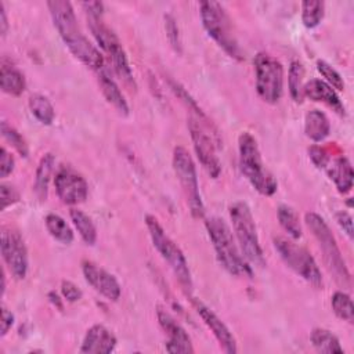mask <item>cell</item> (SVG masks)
<instances>
[{
  "label": "cell",
  "instance_id": "cell-1",
  "mask_svg": "<svg viewBox=\"0 0 354 354\" xmlns=\"http://www.w3.org/2000/svg\"><path fill=\"white\" fill-rule=\"evenodd\" d=\"M47 7L55 29L73 57L93 71L104 69V54L80 30L72 4L65 0H51L47 1Z\"/></svg>",
  "mask_w": 354,
  "mask_h": 354
},
{
  "label": "cell",
  "instance_id": "cell-2",
  "mask_svg": "<svg viewBox=\"0 0 354 354\" xmlns=\"http://www.w3.org/2000/svg\"><path fill=\"white\" fill-rule=\"evenodd\" d=\"M88 28L101 47L102 53L108 57L112 69L115 73L127 84L131 87H136V80L126 55V51L119 40V37L115 35V32L105 25L102 21V3L100 1H88L83 3Z\"/></svg>",
  "mask_w": 354,
  "mask_h": 354
},
{
  "label": "cell",
  "instance_id": "cell-3",
  "mask_svg": "<svg viewBox=\"0 0 354 354\" xmlns=\"http://www.w3.org/2000/svg\"><path fill=\"white\" fill-rule=\"evenodd\" d=\"M239 169L250 185L261 195L271 196L277 191V180L266 167L256 138L249 131H242L238 137Z\"/></svg>",
  "mask_w": 354,
  "mask_h": 354
},
{
  "label": "cell",
  "instance_id": "cell-4",
  "mask_svg": "<svg viewBox=\"0 0 354 354\" xmlns=\"http://www.w3.org/2000/svg\"><path fill=\"white\" fill-rule=\"evenodd\" d=\"M205 225L221 267L231 275L250 277V266L242 256L239 246L236 245V241L225 221L218 217H210L206 220Z\"/></svg>",
  "mask_w": 354,
  "mask_h": 354
},
{
  "label": "cell",
  "instance_id": "cell-5",
  "mask_svg": "<svg viewBox=\"0 0 354 354\" xmlns=\"http://www.w3.org/2000/svg\"><path fill=\"white\" fill-rule=\"evenodd\" d=\"M230 218L232 221V228L239 250L245 260L252 266L264 267L266 260L249 205L243 201L234 202L230 206Z\"/></svg>",
  "mask_w": 354,
  "mask_h": 354
},
{
  "label": "cell",
  "instance_id": "cell-6",
  "mask_svg": "<svg viewBox=\"0 0 354 354\" xmlns=\"http://www.w3.org/2000/svg\"><path fill=\"white\" fill-rule=\"evenodd\" d=\"M202 25L207 35L234 59H243L242 48L232 29V22L217 1H202L199 4Z\"/></svg>",
  "mask_w": 354,
  "mask_h": 354
},
{
  "label": "cell",
  "instance_id": "cell-7",
  "mask_svg": "<svg viewBox=\"0 0 354 354\" xmlns=\"http://www.w3.org/2000/svg\"><path fill=\"white\" fill-rule=\"evenodd\" d=\"M145 225L148 228L153 248L158 250L162 259L169 264V267L174 272L183 289L187 293H189L192 289V278H191V271L184 253L181 252L178 245L165 232L163 227L160 225V223L155 216L147 214Z\"/></svg>",
  "mask_w": 354,
  "mask_h": 354
},
{
  "label": "cell",
  "instance_id": "cell-8",
  "mask_svg": "<svg viewBox=\"0 0 354 354\" xmlns=\"http://www.w3.org/2000/svg\"><path fill=\"white\" fill-rule=\"evenodd\" d=\"M304 221H306L307 227L310 228V231L313 232L314 238L317 239L318 246L322 250V256L328 266V270L330 271V274L333 275L336 282L339 285L348 286L350 285V272H348L346 261L342 256V252L337 246V242H336L329 225L325 223V220L319 214H317L314 212L306 213Z\"/></svg>",
  "mask_w": 354,
  "mask_h": 354
},
{
  "label": "cell",
  "instance_id": "cell-9",
  "mask_svg": "<svg viewBox=\"0 0 354 354\" xmlns=\"http://www.w3.org/2000/svg\"><path fill=\"white\" fill-rule=\"evenodd\" d=\"M173 169L180 181L185 202L189 207L191 214L195 218H201L205 214V206L202 202V196L199 192L196 167L189 155L188 149L183 145L174 147L173 151Z\"/></svg>",
  "mask_w": 354,
  "mask_h": 354
},
{
  "label": "cell",
  "instance_id": "cell-10",
  "mask_svg": "<svg viewBox=\"0 0 354 354\" xmlns=\"http://www.w3.org/2000/svg\"><path fill=\"white\" fill-rule=\"evenodd\" d=\"M256 91L267 104H277L283 91V66L267 53H259L254 57Z\"/></svg>",
  "mask_w": 354,
  "mask_h": 354
},
{
  "label": "cell",
  "instance_id": "cell-11",
  "mask_svg": "<svg viewBox=\"0 0 354 354\" xmlns=\"http://www.w3.org/2000/svg\"><path fill=\"white\" fill-rule=\"evenodd\" d=\"M274 248L282 261L300 278H303L306 282L315 288L322 286L321 271L307 249L282 236L274 239Z\"/></svg>",
  "mask_w": 354,
  "mask_h": 354
},
{
  "label": "cell",
  "instance_id": "cell-12",
  "mask_svg": "<svg viewBox=\"0 0 354 354\" xmlns=\"http://www.w3.org/2000/svg\"><path fill=\"white\" fill-rule=\"evenodd\" d=\"M203 120H206V116L189 115L188 130L199 162L212 178H217L221 173V163L217 156V148L213 137L209 134V123H203Z\"/></svg>",
  "mask_w": 354,
  "mask_h": 354
},
{
  "label": "cell",
  "instance_id": "cell-13",
  "mask_svg": "<svg viewBox=\"0 0 354 354\" xmlns=\"http://www.w3.org/2000/svg\"><path fill=\"white\" fill-rule=\"evenodd\" d=\"M1 257L15 279H24L28 274V250L21 234L11 227L1 228Z\"/></svg>",
  "mask_w": 354,
  "mask_h": 354
},
{
  "label": "cell",
  "instance_id": "cell-14",
  "mask_svg": "<svg viewBox=\"0 0 354 354\" xmlns=\"http://www.w3.org/2000/svg\"><path fill=\"white\" fill-rule=\"evenodd\" d=\"M54 187L58 198L66 205H79L86 201L88 194L84 177L69 166H62L57 170Z\"/></svg>",
  "mask_w": 354,
  "mask_h": 354
},
{
  "label": "cell",
  "instance_id": "cell-15",
  "mask_svg": "<svg viewBox=\"0 0 354 354\" xmlns=\"http://www.w3.org/2000/svg\"><path fill=\"white\" fill-rule=\"evenodd\" d=\"M156 318L160 328L167 335V342L165 344L169 353H194L192 342L187 330L181 324L162 306L156 307Z\"/></svg>",
  "mask_w": 354,
  "mask_h": 354
},
{
  "label": "cell",
  "instance_id": "cell-16",
  "mask_svg": "<svg viewBox=\"0 0 354 354\" xmlns=\"http://www.w3.org/2000/svg\"><path fill=\"white\" fill-rule=\"evenodd\" d=\"M82 271L86 282L105 299L116 301L120 297L122 288L115 275L88 260L82 263Z\"/></svg>",
  "mask_w": 354,
  "mask_h": 354
},
{
  "label": "cell",
  "instance_id": "cell-17",
  "mask_svg": "<svg viewBox=\"0 0 354 354\" xmlns=\"http://www.w3.org/2000/svg\"><path fill=\"white\" fill-rule=\"evenodd\" d=\"M192 306H194L195 311L198 313V315L201 317V319L205 322V325L214 335V337L217 339L221 348L228 354H235L238 351L236 340H235L232 332L228 329V326L201 300L192 299Z\"/></svg>",
  "mask_w": 354,
  "mask_h": 354
},
{
  "label": "cell",
  "instance_id": "cell-18",
  "mask_svg": "<svg viewBox=\"0 0 354 354\" xmlns=\"http://www.w3.org/2000/svg\"><path fill=\"white\" fill-rule=\"evenodd\" d=\"M116 343V336L104 325L97 324L87 329L79 351L83 354H109L115 350Z\"/></svg>",
  "mask_w": 354,
  "mask_h": 354
},
{
  "label": "cell",
  "instance_id": "cell-19",
  "mask_svg": "<svg viewBox=\"0 0 354 354\" xmlns=\"http://www.w3.org/2000/svg\"><path fill=\"white\" fill-rule=\"evenodd\" d=\"M303 97L310 98L315 102H324L330 106L336 113L344 115V105L336 94L335 88H332L326 82L321 79H311L303 86Z\"/></svg>",
  "mask_w": 354,
  "mask_h": 354
},
{
  "label": "cell",
  "instance_id": "cell-20",
  "mask_svg": "<svg viewBox=\"0 0 354 354\" xmlns=\"http://www.w3.org/2000/svg\"><path fill=\"white\" fill-rule=\"evenodd\" d=\"M325 169L328 171L329 178L335 183L340 194H347L353 188L354 171L347 158L337 156L335 159H330Z\"/></svg>",
  "mask_w": 354,
  "mask_h": 354
},
{
  "label": "cell",
  "instance_id": "cell-21",
  "mask_svg": "<svg viewBox=\"0 0 354 354\" xmlns=\"http://www.w3.org/2000/svg\"><path fill=\"white\" fill-rule=\"evenodd\" d=\"M98 83L101 87V91L105 97V100L123 116L129 115V104L123 95V93L120 91L119 86L116 84V82L109 76V73L106 72V69H101L98 71Z\"/></svg>",
  "mask_w": 354,
  "mask_h": 354
},
{
  "label": "cell",
  "instance_id": "cell-22",
  "mask_svg": "<svg viewBox=\"0 0 354 354\" xmlns=\"http://www.w3.org/2000/svg\"><path fill=\"white\" fill-rule=\"evenodd\" d=\"M330 131V124L326 115L319 109H311L304 118V133L314 142L324 141Z\"/></svg>",
  "mask_w": 354,
  "mask_h": 354
},
{
  "label": "cell",
  "instance_id": "cell-23",
  "mask_svg": "<svg viewBox=\"0 0 354 354\" xmlns=\"http://www.w3.org/2000/svg\"><path fill=\"white\" fill-rule=\"evenodd\" d=\"M54 165H55V158L53 153L47 152L41 156L37 169H36V176H35V194L37 196V199L40 201H46L47 199V194H48V184H50V178L54 170Z\"/></svg>",
  "mask_w": 354,
  "mask_h": 354
},
{
  "label": "cell",
  "instance_id": "cell-24",
  "mask_svg": "<svg viewBox=\"0 0 354 354\" xmlns=\"http://www.w3.org/2000/svg\"><path fill=\"white\" fill-rule=\"evenodd\" d=\"M0 87L6 94L17 97L24 93L26 87V80L21 71L3 62L0 68Z\"/></svg>",
  "mask_w": 354,
  "mask_h": 354
},
{
  "label": "cell",
  "instance_id": "cell-25",
  "mask_svg": "<svg viewBox=\"0 0 354 354\" xmlns=\"http://www.w3.org/2000/svg\"><path fill=\"white\" fill-rule=\"evenodd\" d=\"M310 340L314 348L324 354H335L343 353V347L340 346L339 339L325 328H315L311 330Z\"/></svg>",
  "mask_w": 354,
  "mask_h": 354
},
{
  "label": "cell",
  "instance_id": "cell-26",
  "mask_svg": "<svg viewBox=\"0 0 354 354\" xmlns=\"http://www.w3.org/2000/svg\"><path fill=\"white\" fill-rule=\"evenodd\" d=\"M46 228L48 234L58 242L64 245H69L73 241V231L68 225V223L55 213H48L44 218Z\"/></svg>",
  "mask_w": 354,
  "mask_h": 354
},
{
  "label": "cell",
  "instance_id": "cell-27",
  "mask_svg": "<svg viewBox=\"0 0 354 354\" xmlns=\"http://www.w3.org/2000/svg\"><path fill=\"white\" fill-rule=\"evenodd\" d=\"M32 115L43 124H51L55 118V111L50 100L43 94H32L28 101Z\"/></svg>",
  "mask_w": 354,
  "mask_h": 354
},
{
  "label": "cell",
  "instance_id": "cell-28",
  "mask_svg": "<svg viewBox=\"0 0 354 354\" xmlns=\"http://www.w3.org/2000/svg\"><path fill=\"white\" fill-rule=\"evenodd\" d=\"M71 220L79 232L80 238L87 243V245H94L97 241V230L91 218L82 210L79 209H71L69 212Z\"/></svg>",
  "mask_w": 354,
  "mask_h": 354
},
{
  "label": "cell",
  "instance_id": "cell-29",
  "mask_svg": "<svg viewBox=\"0 0 354 354\" xmlns=\"http://www.w3.org/2000/svg\"><path fill=\"white\" fill-rule=\"evenodd\" d=\"M277 214L281 227L288 232V235L292 239H299L301 236V224L296 210L288 205H281Z\"/></svg>",
  "mask_w": 354,
  "mask_h": 354
},
{
  "label": "cell",
  "instance_id": "cell-30",
  "mask_svg": "<svg viewBox=\"0 0 354 354\" xmlns=\"http://www.w3.org/2000/svg\"><path fill=\"white\" fill-rule=\"evenodd\" d=\"M303 79H304V66L300 61L293 59L289 66L288 73V88L293 101L301 102L303 100Z\"/></svg>",
  "mask_w": 354,
  "mask_h": 354
},
{
  "label": "cell",
  "instance_id": "cell-31",
  "mask_svg": "<svg viewBox=\"0 0 354 354\" xmlns=\"http://www.w3.org/2000/svg\"><path fill=\"white\" fill-rule=\"evenodd\" d=\"M325 15V3L319 0H306L301 3V22L306 28H315Z\"/></svg>",
  "mask_w": 354,
  "mask_h": 354
},
{
  "label": "cell",
  "instance_id": "cell-32",
  "mask_svg": "<svg viewBox=\"0 0 354 354\" xmlns=\"http://www.w3.org/2000/svg\"><path fill=\"white\" fill-rule=\"evenodd\" d=\"M330 306L337 318L353 324L354 306H353V300H351L350 295H347L346 292H342V290L335 292L330 297Z\"/></svg>",
  "mask_w": 354,
  "mask_h": 354
},
{
  "label": "cell",
  "instance_id": "cell-33",
  "mask_svg": "<svg viewBox=\"0 0 354 354\" xmlns=\"http://www.w3.org/2000/svg\"><path fill=\"white\" fill-rule=\"evenodd\" d=\"M1 136L10 145H12L15 148V151L21 156L26 158L29 155V147H28L25 138L22 137V134L17 129H14L11 124H8L6 120L1 122Z\"/></svg>",
  "mask_w": 354,
  "mask_h": 354
},
{
  "label": "cell",
  "instance_id": "cell-34",
  "mask_svg": "<svg viewBox=\"0 0 354 354\" xmlns=\"http://www.w3.org/2000/svg\"><path fill=\"white\" fill-rule=\"evenodd\" d=\"M317 69L325 77L324 82H326L332 88L339 90V91H342L344 88V82H343L342 75L332 65H329L326 61L318 59L317 61Z\"/></svg>",
  "mask_w": 354,
  "mask_h": 354
},
{
  "label": "cell",
  "instance_id": "cell-35",
  "mask_svg": "<svg viewBox=\"0 0 354 354\" xmlns=\"http://www.w3.org/2000/svg\"><path fill=\"white\" fill-rule=\"evenodd\" d=\"M165 29H166V35L169 39V43L171 44V47L176 51H181V39H180V30L177 26V22L174 19L173 15L167 14L165 15Z\"/></svg>",
  "mask_w": 354,
  "mask_h": 354
},
{
  "label": "cell",
  "instance_id": "cell-36",
  "mask_svg": "<svg viewBox=\"0 0 354 354\" xmlns=\"http://www.w3.org/2000/svg\"><path fill=\"white\" fill-rule=\"evenodd\" d=\"M0 201H1V210H6L8 206L17 203L19 201V192L11 184L1 183L0 184Z\"/></svg>",
  "mask_w": 354,
  "mask_h": 354
},
{
  "label": "cell",
  "instance_id": "cell-37",
  "mask_svg": "<svg viewBox=\"0 0 354 354\" xmlns=\"http://www.w3.org/2000/svg\"><path fill=\"white\" fill-rule=\"evenodd\" d=\"M308 158L318 169H325L330 160L328 151L319 145H311L308 148Z\"/></svg>",
  "mask_w": 354,
  "mask_h": 354
},
{
  "label": "cell",
  "instance_id": "cell-38",
  "mask_svg": "<svg viewBox=\"0 0 354 354\" xmlns=\"http://www.w3.org/2000/svg\"><path fill=\"white\" fill-rule=\"evenodd\" d=\"M15 160L14 156L6 149V147L0 148V177L6 178L14 171Z\"/></svg>",
  "mask_w": 354,
  "mask_h": 354
},
{
  "label": "cell",
  "instance_id": "cell-39",
  "mask_svg": "<svg viewBox=\"0 0 354 354\" xmlns=\"http://www.w3.org/2000/svg\"><path fill=\"white\" fill-rule=\"evenodd\" d=\"M61 293H62L64 299L66 301H71V303H75V301L80 300L82 296H83L80 288L77 285H75L73 282H71V281H62L61 282Z\"/></svg>",
  "mask_w": 354,
  "mask_h": 354
},
{
  "label": "cell",
  "instance_id": "cell-40",
  "mask_svg": "<svg viewBox=\"0 0 354 354\" xmlns=\"http://www.w3.org/2000/svg\"><path fill=\"white\" fill-rule=\"evenodd\" d=\"M336 221L340 225V228L346 232V235L351 239L353 238V217L350 213L340 210L336 213Z\"/></svg>",
  "mask_w": 354,
  "mask_h": 354
},
{
  "label": "cell",
  "instance_id": "cell-41",
  "mask_svg": "<svg viewBox=\"0 0 354 354\" xmlns=\"http://www.w3.org/2000/svg\"><path fill=\"white\" fill-rule=\"evenodd\" d=\"M14 325V315L6 307L1 308V321H0V335L6 336L11 326Z\"/></svg>",
  "mask_w": 354,
  "mask_h": 354
},
{
  "label": "cell",
  "instance_id": "cell-42",
  "mask_svg": "<svg viewBox=\"0 0 354 354\" xmlns=\"http://www.w3.org/2000/svg\"><path fill=\"white\" fill-rule=\"evenodd\" d=\"M8 29V21H7V12L4 8V3L0 1V33L1 36H6Z\"/></svg>",
  "mask_w": 354,
  "mask_h": 354
}]
</instances>
